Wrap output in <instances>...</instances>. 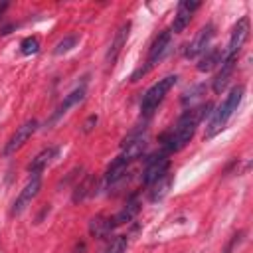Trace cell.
I'll return each mask as SVG.
<instances>
[{"mask_svg":"<svg viewBox=\"0 0 253 253\" xmlns=\"http://www.w3.org/2000/svg\"><path fill=\"white\" fill-rule=\"evenodd\" d=\"M211 109H213L211 103H204V105H200V107H192V109L184 111V115L178 119L176 126H174L170 132H166V134L162 136L164 152L170 154V152H176V150L184 148V146L190 142V138L194 136L196 126H198L208 115H211Z\"/></svg>","mask_w":253,"mask_h":253,"instance_id":"cell-1","label":"cell"},{"mask_svg":"<svg viewBox=\"0 0 253 253\" xmlns=\"http://www.w3.org/2000/svg\"><path fill=\"white\" fill-rule=\"evenodd\" d=\"M243 93H245V87H243V85L233 87V89L229 91V95L223 99V103H219V105L215 107V111H211L210 123H208V126H206V138L215 136V134L227 125V121H229V119L233 117V113L237 111V107H239V103H241V99H243Z\"/></svg>","mask_w":253,"mask_h":253,"instance_id":"cell-2","label":"cell"},{"mask_svg":"<svg viewBox=\"0 0 253 253\" xmlns=\"http://www.w3.org/2000/svg\"><path fill=\"white\" fill-rule=\"evenodd\" d=\"M176 81H178V75H166V77L158 79V81L144 93V97H142V101H140V111H142L144 117H150V115L158 109V105L164 101L166 93L176 85Z\"/></svg>","mask_w":253,"mask_h":253,"instance_id":"cell-3","label":"cell"},{"mask_svg":"<svg viewBox=\"0 0 253 253\" xmlns=\"http://www.w3.org/2000/svg\"><path fill=\"white\" fill-rule=\"evenodd\" d=\"M170 45H172V40H170V32H162L156 36V40L152 42L150 49H148V59H146V65L136 69V73L132 75V81H136L140 75H144L152 65H156L168 51H170Z\"/></svg>","mask_w":253,"mask_h":253,"instance_id":"cell-4","label":"cell"},{"mask_svg":"<svg viewBox=\"0 0 253 253\" xmlns=\"http://www.w3.org/2000/svg\"><path fill=\"white\" fill-rule=\"evenodd\" d=\"M168 168H170V158H168L166 152L152 154V156L146 160V166H144V170H142V184H144V186L154 184L158 178H162L164 174H168Z\"/></svg>","mask_w":253,"mask_h":253,"instance_id":"cell-5","label":"cell"},{"mask_svg":"<svg viewBox=\"0 0 253 253\" xmlns=\"http://www.w3.org/2000/svg\"><path fill=\"white\" fill-rule=\"evenodd\" d=\"M247 38H249V18H241V20H237V24L231 30L229 43H227V49L223 51V57L225 59H237Z\"/></svg>","mask_w":253,"mask_h":253,"instance_id":"cell-6","label":"cell"},{"mask_svg":"<svg viewBox=\"0 0 253 253\" xmlns=\"http://www.w3.org/2000/svg\"><path fill=\"white\" fill-rule=\"evenodd\" d=\"M40 188H42V178H40V174H34V176L26 182V186L22 188V192L18 194V198L14 200L12 210H10V215H20V213L32 204V200L38 196Z\"/></svg>","mask_w":253,"mask_h":253,"instance_id":"cell-7","label":"cell"},{"mask_svg":"<svg viewBox=\"0 0 253 253\" xmlns=\"http://www.w3.org/2000/svg\"><path fill=\"white\" fill-rule=\"evenodd\" d=\"M36 128H38V121H34V119H30V121H26L24 125H20V126L16 128V132L10 136V140L6 142L4 154L10 156V154H14L16 150H20V148L32 138V134L36 132Z\"/></svg>","mask_w":253,"mask_h":253,"instance_id":"cell-8","label":"cell"},{"mask_svg":"<svg viewBox=\"0 0 253 253\" xmlns=\"http://www.w3.org/2000/svg\"><path fill=\"white\" fill-rule=\"evenodd\" d=\"M213 36H215V28H213V24H206V26H202L200 32L196 34V38L188 43L184 55H186L188 59H194V57L202 55V53L208 49V45H210V42H211Z\"/></svg>","mask_w":253,"mask_h":253,"instance_id":"cell-9","label":"cell"},{"mask_svg":"<svg viewBox=\"0 0 253 253\" xmlns=\"http://www.w3.org/2000/svg\"><path fill=\"white\" fill-rule=\"evenodd\" d=\"M200 8V2H190V0H184L178 4V10H176V16H174V22H172V32L170 34H180L188 28L194 12Z\"/></svg>","mask_w":253,"mask_h":253,"instance_id":"cell-10","label":"cell"},{"mask_svg":"<svg viewBox=\"0 0 253 253\" xmlns=\"http://www.w3.org/2000/svg\"><path fill=\"white\" fill-rule=\"evenodd\" d=\"M144 148H146V134L132 132L128 138H125V142H123V154L121 156H125L128 162H132L134 158H138L144 152Z\"/></svg>","mask_w":253,"mask_h":253,"instance_id":"cell-11","label":"cell"},{"mask_svg":"<svg viewBox=\"0 0 253 253\" xmlns=\"http://www.w3.org/2000/svg\"><path fill=\"white\" fill-rule=\"evenodd\" d=\"M117 227L115 223V217H109V215H95L91 221H89V233L97 239H105L113 233V229Z\"/></svg>","mask_w":253,"mask_h":253,"instance_id":"cell-12","label":"cell"},{"mask_svg":"<svg viewBox=\"0 0 253 253\" xmlns=\"http://www.w3.org/2000/svg\"><path fill=\"white\" fill-rule=\"evenodd\" d=\"M128 164H130V162H128L125 156H117V158L109 164V168H107V172H105V186L109 188V186L119 184V182L125 178Z\"/></svg>","mask_w":253,"mask_h":253,"instance_id":"cell-13","label":"cell"},{"mask_svg":"<svg viewBox=\"0 0 253 253\" xmlns=\"http://www.w3.org/2000/svg\"><path fill=\"white\" fill-rule=\"evenodd\" d=\"M235 61H237V59H225V57H223V61L219 63L221 67H219V71H217V75L213 77V83H211L213 93L219 95V93L227 87V83H229V79H231V73H233V69H235Z\"/></svg>","mask_w":253,"mask_h":253,"instance_id":"cell-14","label":"cell"},{"mask_svg":"<svg viewBox=\"0 0 253 253\" xmlns=\"http://www.w3.org/2000/svg\"><path fill=\"white\" fill-rule=\"evenodd\" d=\"M83 97H85V85H81V87L73 89L71 93H67V95H65V99L59 103V107L55 109V113L51 115V119H49V125H51V123H55V121H57L61 115H65V113H67L71 107H75L79 101H83Z\"/></svg>","mask_w":253,"mask_h":253,"instance_id":"cell-15","label":"cell"},{"mask_svg":"<svg viewBox=\"0 0 253 253\" xmlns=\"http://www.w3.org/2000/svg\"><path fill=\"white\" fill-rule=\"evenodd\" d=\"M57 154H59V148H57V146H47V148H43L42 152H38V154L32 158V162L28 164V172H30V174H40L53 158H57Z\"/></svg>","mask_w":253,"mask_h":253,"instance_id":"cell-16","label":"cell"},{"mask_svg":"<svg viewBox=\"0 0 253 253\" xmlns=\"http://www.w3.org/2000/svg\"><path fill=\"white\" fill-rule=\"evenodd\" d=\"M128 30H130V24L126 22V24H123V26L115 32V38H113V42H111V45H109V51H107V63H109V65H113V63L117 61V57H119V53H121V49H123V45H125V42H126Z\"/></svg>","mask_w":253,"mask_h":253,"instance_id":"cell-17","label":"cell"},{"mask_svg":"<svg viewBox=\"0 0 253 253\" xmlns=\"http://www.w3.org/2000/svg\"><path fill=\"white\" fill-rule=\"evenodd\" d=\"M138 211H140V200H138V196L134 194V196H130V198L126 200L125 208L115 215V223H117V225H123V223H126V221L134 219Z\"/></svg>","mask_w":253,"mask_h":253,"instance_id":"cell-18","label":"cell"},{"mask_svg":"<svg viewBox=\"0 0 253 253\" xmlns=\"http://www.w3.org/2000/svg\"><path fill=\"white\" fill-rule=\"evenodd\" d=\"M223 61V51L219 47H210L202 53V59L198 63V71L206 73V71H211L215 65H219Z\"/></svg>","mask_w":253,"mask_h":253,"instance_id":"cell-19","label":"cell"},{"mask_svg":"<svg viewBox=\"0 0 253 253\" xmlns=\"http://www.w3.org/2000/svg\"><path fill=\"white\" fill-rule=\"evenodd\" d=\"M95 194V176L93 174H87L77 186H75V192H73V202H83L85 198L93 196Z\"/></svg>","mask_w":253,"mask_h":253,"instance_id":"cell-20","label":"cell"},{"mask_svg":"<svg viewBox=\"0 0 253 253\" xmlns=\"http://www.w3.org/2000/svg\"><path fill=\"white\" fill-rule=\"evenodd\" d=\"M170 186H172V176L170 174H164L154 184H150V202H160L168 194Z\"/></svg>","mask_w":253,"mask_h":253,"instance_id":"cell-21","label":"cell"},{"mask_svg":"<svg viewBox=\"0 0 253 253\" xmlns=\"http://www.w3.org/2000/svg\"><path fill=\"white\" fill-rule=\"evenodd\" d=\"M77 42H79V38H77V36H65L63 40H59V42L55 43V49H53V53H55V55L67 53L69 49H73V47L77 45Z\"/></svg>","mask_w":253,"mask_h":253,"instance_id":"cell-22","label":"cell"},{"mask_svg":"<svg viewBox=\"0 0 253 253\" xmlns=\"http://www.w3.org/2000/svg\"><path fill=\"white\" fill-rule=\"evenodd\" d=\"M38 49H40V40H38L36 36H28V38H24L22 43H20V51H22L24 55H32V53H36Z\"/></svg>","mask_w":253,"mask_h":253,"instance_id":"cell-23","label":"cell"},{"mask_svg":"<svg viewBox=\"0 0 253 253\" xmlns=\"http://www.w3.org/2000/svg\"><path fill=\"white\" fill-rule=\"evenodd\" d=\"M125 249H126V235H117L111 239L105 253H125Z\"/></svg>","mask_w":253,"mask_h":253,"instance_id":"cell-24","label":"cell"},{"mask_svg":"<svg viewBox=\"0 0 253 253\" xmlns=\"http://www.w3.org/2000/svg\"><path fill=\"white\" fill-rule=\"evenodd\" d=\"M241 235H243V231H239V233H235V235L231 237V241L227 243V247H225V249H223L221 253H231V251H233V247H235V243H239V241H241Z\"/></svg>","mask_w":253,"mask_h":253,"instance_id":"cell-25","label":"cell"},{"mask_svg":"<svg viewBox=\"0 0 253 253\" xmlns=\"http://www.w3.org/2000/svg\"><path fill=\"white\" fill-rule=\"evenodd\" d=\"M93 125H97V115H91V117L85 121V125H83V132H89V130L93 128Z\"/></svg>","mask_w":253,"mask_h":253,"instance_id":"cell-26","label":"cell"},{"mask_svg":"<svg viewBox=\"0 0 253 253\" xmlns=\"http://www.w3.org/2000/svg\"><path fill=\"white\" fill-rule=\"evenodd\" d=\"M69 253H87V245L83 241H79V243H75V247Z\"/></svg>","mask_w":253,"mask_h":253,"instance_id":"cell-27","label":"cell"},{"mask_svg":"<svg viewBox=\"0 0 253 253\" xmlns=\"http://www.w3.org/2000/svg\"><path fill=\"white\" fill-rule=\"evenodd\" d=\"M6 6H8V4H0V14H2L4 10H6Z\"/></svg>","mask_w":253,"mask_h":253,"instance_id":"cell-28","label":"cell"}]
</instances>
